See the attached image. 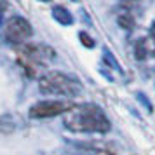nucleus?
<instances>
[{
    "instance_id": "1",
    "label": "nucleus",
    "mask_w": 155,
    "mask_h": 155,
    "mask_svg": "<svg viewBox=\"0 0 155 155\" xmlns=\"http://www.w3.org/2000/svg\"><path fill=\"white\" fill-rule=\"evenodd\" d=\"M64 124L75 133H108L112 129L105 112L96 105L73 106L64 119Z\"/></svg>"
},
{
    "instance_id": "2",
    "label": "nucleus",
    "mask_w": 155,
    "mask_h": 155,
    "mask_svg": "<svg viewBox=\"0 0 155 155\" xmlns=\"http://www.w3.org/2000/svg\"><path fill=\"white\" fill-rule=\"evenodd\" d=\"M38 89L44 94H59V96H77L82 91V85L77 78L61 71H49L38 80Z\"/></svg>"
},
{
    "instance_id": "3",
    "label": "nucleus",
    "mask_w": 155,
    "mask_h": 155,
    "mask_svg": "<svg viewBox=\"0 0 155 155\" xmlns=\"http://www.w3.org/2000/svg\"><path fill=\"white\" fill-rule=\"evenodd\" d=\"M33 35V28L25 18L12 16L4 26V38L9 44H23Z\"/></svg>"
},
{
    "instance_id": "4",
    "label": "nucleus",
    "mask_w": 155,
    "mask_h": 155,
    "mask_svg": "<svg viewBox=\"0 0 155 155\" xmlns=\"http://www.w3.org/2000/svg\"><path fill=\"white\" fill-rule=\"evenodd\" d=\"M73 106L70 103H64V101H52V99H47V101H40L30 108V117L33 119H49V117H56V115H61L66 110L70 112Z\"/></svg>"
},
{
    "instance_id": "5",
    "label": "nucleus",
    "mask_w": 155,
    "mask_h": 155,
    "mask_svg": "<svg viewBox=\"0 0 155 155\" xmlns=\"http://www.w3.org/2000/svg\"><path fill=\"white\" fill-rule=\"evenodd\" d=\"M52 16H54V19H56L59 25H71V23H73L71 14L64 7H61V5H56V7L52 9Z\"/></svg>"
},
{
    "instance_id": "6",
    "label": "nucleus",
    "mask_w": 155,
    "mask_h": 155,
    "mask_svg": "<svg viewBox=\"0 0 155 155\" xmlns=\"http://www.w3.org/2000/svg\"><path fill=\"white\" fill-rule=\"evenodd\" d=\"M16 129L14 119L11 115H2L0 117V133L2 134H11Z\"/></svg>"
},
{
    "instance_id": "7",
    "label": "nucleus",
    "mask_w": 155,
    "mask_h": 155,
    "mask_svg": "<svg viewBox=\"0 0 155 155\" xmlns=\"http://www.w3.org/2000/svg\"><path fill=\"white\" fill-rule=\"evenodd\" d=\"M117 23H119L120 28H126V30H133L134 26V18L129 12H122V14L117 18Z\"/></svg>"
},
{
    "instance_id": "8",
    "label": "nucleus",
    "mask_w": 155,
    "mask_h": 155,
    "mask_svg": "<svg viewBox=\"0 0 155 155\" xmlns=\"http://www.w3.org/2000/svg\"><path fill=\"white\" fill-rule=\"evenodd\" d=\"M147 56V49H145V40H140L138 45H136V58L138 59H143Z\"/></svg>"
},
{
    "instance_id": "9",
    "label": "nucleus",
    "mask_w": 155,
    "mask_h": 155,
    "mask_svg": "<svg viewBox=\"0 0 155 155\" xmlns=\"http://www.w3.org/2000/svg\"><path fill=\"white\" fill-rule=\"evenodd\" d=\"M80 40H82V44L85 47H94V42H92V38L87 33H80Z\"/></svg>"
},
{
    "instance_id": "10",
    "label": "nucleus",
    "mask_w": 155,
    "mask_h": 155,
    "mask_svg": "<svg viewBox=\"0 0 155 155\" xmlns=\"http://www.w3.org/2000/svg\"><path fill=\"white\" fill-rule=\"evenodd\" d=\"M150 33H152V38H153V40H155V25H153V26H152V30H150Z\"/></svg>"
},
{
    "instance_id": "11",
    "label": "nucleus",
    "mask_w": 155,
    "mask_h": 155,
    "mask_svg": "<svg viewBox=\"0 0 155 155\" xmlns=\"http://www.w3.org/2000/svg\"><path fill=\"white\" fill-rule=\"evenodd\" d=\"M42 2H49V0H42Z\"/></svg>"
}]
</instances>
